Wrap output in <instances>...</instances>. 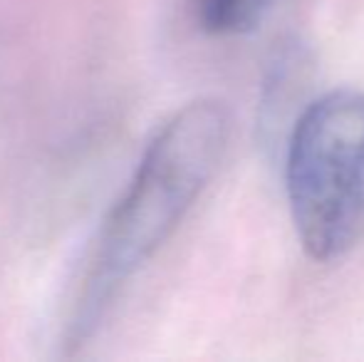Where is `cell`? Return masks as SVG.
<instances>
[{
    "label": "cell",
    "instance_id": "3957f363",
    "mask_svg": "<svg viewBox=\"0 0 364 362\" xmlns=\"http://www.w3.org/2000/svg\"><path fill=\"white\" fill-rule=\"evenodd\" d=\"M196 25L213 38L255 33L275 8L290 0H188Z\"/></svg>",
    "mask_w": 364,
    "mask_h": 362
},
{
    "label": "cell",
    "instance_id": "6da1fadb",
    "mask_svg": "<svg viewBox=\"0 0 364 362\" xmlns=\"http://www.w3.org/2000/svg\"><path fill=\"white\" fill-rule=\"evenodd\" d=\"M228 134V107L203 97L173 112L149 139L82 258L60 330L65 355L95 338L132 280L176 233L216 174Z\"/></svg>",
    "mask_w": 364,
    "mask_h": 362
},
{
    "label": "cell",
    "instance_id": "7a4b0ae2",
    "mask_svg": "<svg viewBox=\"0 0 364 362\" xmlns=\"http://www.w3.org/2000/svg\"><path fill=\"white\" fill-rule=\"evenodd\" d=\"M285 193L302 248L315 261L347 256L364 236V92L340 87L295 119Z\"/></svg>",
    "mask_w": 364,
    "mask_h": 362
}]
</instances>
